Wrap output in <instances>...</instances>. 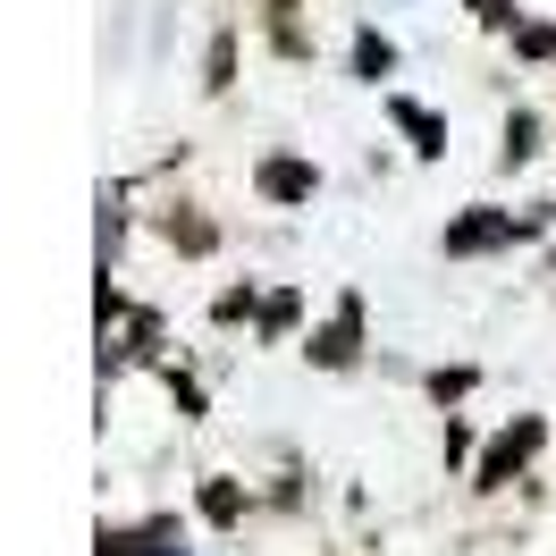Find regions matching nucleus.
Listing matches in <instances>:
<instances>
[{
    "instance_id": "10",
    "label": "nucleus",
    "mask_w": 556,
    "mask_h": 556,
    "mask_svg": "<svg viewBox=\"0 0 556 556\" xmlns=\"http://www.w3.org/2000/svg\"><path fill=\"white\" fill-rule=\"evenodd\" d=\"M472 9H481V17H506V0H472Z\"/></svg>"
},
{
    "instance_id": "2",
    "label": "nucleus",
    "mask_w": 556,
    "mask_h": 556,
    "mask_svg": "<svg viewBox=\"0 0 556 556\" xmlns=\"http://www.w3.org/2000/svg\"><path fill=\"white\" fill-rule=\"evenodd\" d=\"M540 439H548V421H531V414H522L515 430H506V439L481 455V489H506V481H515V464H531V455H540Z\"/></svg>"
},
{
    "instance_id": "4",
    "label": "nucleus",
    "mask_w": 556,
    "mask_h": 556,
    "mask_svg": "<svg viewBox=\"0 0 556 556\" xmlns=\"http://www.w3.org/2000/svg\"><path fill=\"white\" fill-rule=\"evenodd\" d=\"M262 194H270V203H313L320 169L313 161H262Z\"/></svg>"
},
{
    "instance_id": "6",
    "label": "nucleus",
    "mask_w": 556,
    "mask_h": 556,
    "mask_svg": "<svg viewBox=\"0 0 556 556\" xmlns=\"http://www.w3.org/2000/svg\"><path fill=\"white\" fill-rule=\"evenodd\" d=\"M354 68H363L371 85H380V76L396 68V51H388V35H354Z\"/></svg>"
},
{
    "instance_id": "5",
    "label": "nucleus",
    "mask_w": 556,
    "mask_h": 556,
    "mask_svg": "<svg viewBox=\"0 0 556 556\" xmlns=\"http://www.w3.org/2000/svg\"><path fill=\"white\" fill-rule=\"evenodd\" d=\"M388 118L414 136V152H447V127H439V118H430L421 102H405V93H396V102H388Z\"/></svg>"
},
{
    "instance_id": "7",
    "label": "nucleus",
    "mask_w": 556,
    "mask_h": 556,
    "mask_svg": "<svg viewBox=\"0 0 556 556\" xmlns=\"http://www.w3.org/2000/svg\"><path fill=\"white\" fill-rule=\"evenodd\" d=\"M531 152H540V118L515 110V118H506V161H531Z\"/></svg>"
},
{
    "instance_id": "1",
    "label": "nucleus",
    "mask_w": 556,
    "mask_h": 556,
    "mask_svg": "<svg viewBox=\"0 0 556 556\" xmlns=\"http://www.w3.org/2000/svg\"><path fill=\"white\" fill-rule=\"evenodd\" d=\"M515 237H531V219H515V211H464L447 228V253H497Z\"/></svg>"
},
{
    "instance_id": "9",
    "label": "nucleus",
    "mask_w": 556,
    "mask_h": 556,
    "mask_svg": "<svg viewBox=\"0 0 556 556\" xmlns=\"http://www.w3.org/2000/svg\"><path fill=\"white\" fill-rule=\"evenodd\" d=\"M169 244H186V253H211V228H203V219H169Z\"/></svg>"
},
{
    "instance_id": "3",
    "label": "nucleus",
    "mask_w": 556,
    "mask_h": 556,
    "mask_svg": "<svg viewBox=\"0 0 556 556\" xmlns=\"http://www.w3.org/2000/svg\"><path fill=\"white\" fill-rule=\"evenodd\" d=\"M354 338H363V304L346 295V304H338V320H329V329H313V346H304V354H313L320 371H346V363H354Z\"/></svg>"
},
{
    "instance_id": "8",
    "label": "nucleus",
    "mask_w": 556,
    "mask_h": 556,
    "mask_svg": "<svg viewBox=\"0 0 556 556\" xmlns=\"http://www.w3.org/2000/svg\"><path fill=\"white\" fill-rule=\"evenodd\" d=\"M203 515H211V522H237V515H244V489H237V481H211V489H203Z\"/></svg>"
}]
</instances>
